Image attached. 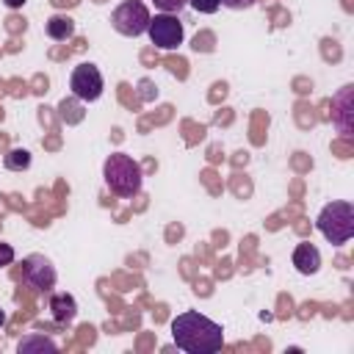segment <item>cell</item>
Here are the masks:
<instances>
[{
  "label": "cell",
  "mask_w": 354,
  "mask_h": 354,
  "mask_svg": "<svg viewBox=\"0 0 354 354\" xmlns=\"http://www.w3.org/2000/svg\"><path fill=\"white\" fill-rule=\"evenodd\" d=\"M19 354H28V351H55V343L44 335H33V337H25L19 340Z\"/></svg>",
  "instance_id": "cell-13"
},
{
  "label": "cell",
  "mask_w": 354,
  "mask_h": 354,
  "mask_svg": "<svg viewBox=\"0 0 354 354\" xmlns=\"http://www.w3.org/2000/svg\"><path fill=\"white\" fill-rule=\"evenodd\" d=\"M254 0H221V6H227V8H249Z\"/></svg>",
  "instance_id": "cell-17"
},
{
  "label": "cell",
  "mask_w": 354,
  "mask_h": 354,
  "mask_svg": "<svg viewBox=\"0 0 354 354\" xmlns=\"http://www.w3.org/2000/svg\"><path fill=\"white\" fill-rule=\"evenodd\" d=\"M3 324H6V310L0 307V326H3Z\"/></svg>",
  "instance_id": "cell-19"
},
{
  "label": "cell",
  "mask_w": 354,
  "mask_h": 354,
  "mask_svg": "<svg viewBox=\"0 0 354 354\" xmlns=\"http://www.w3.org/2000/svg\"><path fill=\"white\" fill-rule=\"evenodd\" d=\"M293 266H296V271L299 274H304V277H310V274H318V268H321V252L313 246V243H299L296 249H293Z\"/></svg>",
  "instance_id": "cell-9"
},
{
  "label": "cell",
  "mask_w": 354,
  "mask_h": 354,
  "mask_svg": "<svg viewBox=\"0 0 354 354\" xmlns=\"http://www.w3.org/2000/svg\"><path fill=\"white\" fill-rule=\"evenodd\" d=\"M188 6L199 14H216L221 8V0H188Z\"/></svg>",
  "instance_id": "cell-14"
},
{
  "label": "cell",
  "mask_w": 354,
  "mask_h": 354,
  "mask_svg": "<svg viewBox=\"0 0 354 354\" xmlns=\"http://www.w3.org/2000/svg\"><path fill=\"white\" fill-rule=\"evenodd\" d=\"M155 8H160L163 14H177L183 6H188V0H152Z\"/></svg>",
  "instance_id": "cell-15"
},
{
  "label": "cell",
  "mask_w": 354,
  "mask_h": 354,
  "mask_svg": "<svg viewBox=\"0 0 354 354\" xmlns=\"http://www.w3.org/2000/svg\"><path fill=\"white\" fill-rule=\"evenodd\" d=\"M55 266L44 254H28L22 260V279L36 290H50L55 285Z\"/></svg>",
  "instance_id": "cell-7"
},
{
  "label": "cell",
  "mask_w": 354,
  "mask_h": 354,
  "mask_svg": "<svg viewBox=\"0 0 354 354\" xmlns=\"http://www.w3.org/2000/svg\"><path fill=\"white\" fill-rule=\"evenodd\" d=\"M354 108V102H351V86H343L337 94H335V100H332V122L337 124V130L343 133V136H351V111Z\"/></svg>",
  "instance_id": "cell-8"
},
{
  "label": "cell",
  "mask_w": 354,
  "mask_h": 354,
  "mask_svg": "<svg viewBox=\"0 0 354 354\" xmlns=\"http://www.w3.org/2000/svg\"><path fill=\"white\" fill-rule=\"evenodd\" d=\"M102 177H105L108 191L116 194V196H124V199L136 196L141 191V183H144V171H141L138 160H133L124 152H113V155L105 158Z\"/></svg>",
  "instance_id": "cell-2"
},
{
  "label": "cell",
  "mask_w": 354,
  "mask_h": 354,
  "mask_svg": "<svg viewBox=\"0 0 354 354\" xmlns=\"http://www.w3.org/2000/svg\"><path fill=\"white\" fill-rule=\"evenodd\" d=\"M44 30H47L50 39H55V41H66V39L75 36V19L66 17V14H53V17L44 22Z\"/></svg>",
  "instance_id": "cell-11"
},
{
  "label": "cell",
  "mask_w": 354,
  "mask_h": 354,
  "mask_svg": "<svg viewBox=\"0 0 354 354\" xmlns=\"http://www.w3.org/2000/svg\"><path fill=\"white\" fill-rule=\"evenodd\" d=\"M171 337L174 346L185 354H216L224 346L221 324L210 321L196 310H185L171 321Z\"/></svg>",
  "instance_id": "cell-1"
},
{
  "label": "cell",
  "mask_w": 354,
  "mask_h": 354,
  "mask_svg": "<svg viewBox=\"0 0 354 354\" xmlns=\"http://www.w3.org/2000/svg\"><path fill=\"white\" fill-rule=\"evenodd\" d=\"M50 315L58 324H72L77 315V301L72 293H53L50 296Z\"/></svg>",
  "instance_id": "cell-10"
},
{
  "label": "cell",
  "mask_w": 354,
  "mask_h": 354,
  "mask_svg": "<svg viewBox=\"0 0 354 354\" xmlns=\"http://www.w3.org/2000/svg\"><path fill=\"white\" fill-rule=\"evenodd\" d=\"M11 8H19V6H25V0H6Z\"/></svg>",
  "instance_id": "cell-18"
},
{
  "label": "cell",
  "mask_w": 354,
  "mask_h": 354,
  "mask_svg": "<svg viewBox=\"0 0 354 354\" xmlns=\"http://www.w3.org/2000/svg\"><path fill=\"white\" fill-rule=\"evenodd\" d=\"M147 33H149V39L158 50H174V47L183 44V36H185L183 22L177 19V14H163V11L149 17Z\"/></svg>",
  "instance_id": "cell-6"
},
{
  "label": "cell",
  "mask_w": 354,
  "mask_h": 354,
  "mask_svg": "<svg viewBox=\"0 0 354 354\" xmlns=\"http://www.w3.org/2000/svg\"><path fill=\"white\" fill-rule=\"evenodd\" d=\"M69 88H72V97L80 100V102H94L102 97V72L94 66V64H77L69 75Z\"/></svg>",
  "instance_id": "cell-5"
},
{
  "label": "cell",
  "mask_w": 354,
  "mask_h": 354,
  "mask_svg": "<svg viewBox=\"0 0 354 354\" xmlns=\"http://www.w3.org/2000/svg\"><path fill=\"white\" fill-rule=\"evenodd\" d=\"M149 8L141 3V0H124L122 6H116L113 8V14H111V25H113V30L116 33H122V36H141V33H147V28H149Z\"/></svg>",
  "instance_id": "cell-4"
},
{
  "label": "cell",
  "mask_w": 354,
  "mask_h": 354,
  "mask_svg": "<svg viewBox=\"0 0 354 354\" xmlns=\"http://www.w3.org/2000/svg\"><path fill=\"white\" fill-rule=\"evenodd\" d=\"M3 166H6L8 171H25V169L30 166V152H28V149H22V147H14V149H8V152H6Z\"/></svg>",
  "instance_id": "cell-12"
},
{
  "label": "cell",
  "mask_w": 354,
  "mask_h": 354,
  "mask_svg": "<svg viewBox=\"0 0 354 354\" xmlns=\"http://www.w3.org/2000/svg\"><path fill=\"white\" fill-rule=\"evenodd\" d=\"M315 227L329 243H335V246L348 243L354 235V205L346 199H335V202L324 205L315 218Z\"/></svg>",
  "instance_id": "cell-3"
},
{
  "label": "cell",
  "mask_w": 354,
  "mask_h": 354,
  "mask_svg": "<svg viewBox=\"0 0 354 354\" xmlns=\"http://www.w3.org/2000/svg\"><path fill=\"white\" fill-rule=\"evenodd\" d=\"M14 263V246L11 243H0V268Z\"/></svg>",
  "instance_id": "cell-16"
}]
</instances>
